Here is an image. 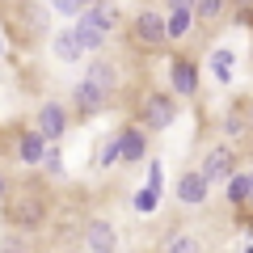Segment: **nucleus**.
<instances>
[{
  "label": "nucleus",
  "mask_w": 253,
  "mask_h": 253,
  "mask_svg": "<svg viewBox=\"0 0 253 253\" xmlns=\"http://www.w3.org/2000/svg\"><path fill=\"white\" fill-rule=\"evenodd\" d=\"M249 207H253V169H249Z\"/></svg>",
  "instance_id": "27"
},
{
  "label": "nucleus",
  "mask_w": 253,
  "mask_h": 253,
  "mask_svg": "<svg viewBox=\"0 0 253 253\" xmlns=\"http://www.w3.org/2000/svg\"><path fill=\"white\" fill-rule=\"evenodd\" d=\"M135 123L144 126L148 135H161V131H169V126L177 123V97H173V93H165V89H148L144 97H139Z\"/></svg>",
  "instance_id": "2"
},
{
  "label": "nucleus",
  "mask_w": 253,
  "mask_h": 253,
  "mask_svg": "<svg viewBox=\"0 0 253 253\" xmlns=\"http://www.w3.org/2000/svg\"><path fill=\"white\" fill-rule=\"evenodd\" d=\"M4 253H9V249H4ZM13 253H17V249H13Z\"/></svg>",
  "instance_id": "32"
},
{
  "label": "nucleus",
  "mask_w": 253,
  "mask_h": 253,
  "mask_svg": "<svg viewBox=\"0 0 253 253\" xmlns=\"http://www.w3.org/2000/svg\"><path fill=\"white\" fill-rule=\"evenodd\" d=\"M148 186H152V190H165V169H161V161H148Z\"/></svg>",
  "instance_id": "25"
},
{
  "label": "nucleus",
  "mask_w": 253,
  "mask_h": 253,
  "mask_svg": "<svg viewBox=\"0 0 253 253\" xmlns=\"http://www.w3.org/2000/svg\"><path fill=\"white\" fill-rule=\"evenodd\" d=\"M72 30H76V38H81V46H84V55H101V51H106V42H110V38L101 34V30H93V26H84L81 17L72 21Z\"/></svg>",
  "instance_id": "16"
},
{
  "label": "nucleus",
  "mask_w": 253,
  "mask_h": 253,
  "mask_svg": "<svg viewBox=\"0 0 253 253\" xmlns=\"http://www.w3.org/2000/svg\"><path fill=\"white\" fill-rule=\"evenodd\" d=\"M0 215H4V228H17V232H38L51 219V199H46L42 181H21V186H9V199L0 203Z\"/></svg>",
  "instance_id": "1"
},
{
  "label": "nucleus",
  "mask_w": 253,
  "mask_h": 253,
  "mask_svg": "<svg viewBox=\"0 0 253 253\" xmlns=\"http://www.w3.org/2000/svg\"><path fill=\"white\" fill-rule=\"evenodd\" d=\"M81 4H84V9H89V4H97V0H81Z\"/></svg>",
  "instance_id": "28"
},
{
  "label": "nucleus",
  "mask_w": 253,
  "mask_h": 253,
  "mask_svg": "<svg viewBox=\"0 0 253 253\" xmlns=\"http://www.w3.org/2000/svg\"><path fill=\"white\" fill-rule=\"evenodd\" d=\"M207 199H211V181L203 177L199 169H186L177 177V203H186V207H203Z\"/></svg>",
  "instance_id": "11"
},
{
  "label": "nucleus",
  "mask_w": 253,
  "mask_h": 253,
  "mask_svg": "<svg viewBox=\"0 0 253 253\" xmlns=\"http://www.w3.org/2000/svg\"><path fill=\"white\" fill-rule=\"evenodd\" d=\"M51 55H55L59 63H76V59H84V46H81V38H76L72 26L59 30V34L51 38Z\"/></svg>",
  "instance_id": "15"
},
{
  "label": "nucleus",
  "mask_w": 253,
  "mask_h": 253,
  "mask_svg": "<svg viewBox=\"0 0 253 253\" xmlns=\"http://www.w3.org/2000/svg\"><path fill=\"white\" fill-rule=\"evenodd\" d=\"M249 26H253V9H249Z\"/></svg>",
  "instance_id": "31"
},
{
  "label": "nucleus",
  "mask_w": 253,
  "mask_h": 253,
  "mask_svg": "<svg viewBox=\"0 0 253 253\" xmlns=\"http://www.w3.org/2000/svg\"><path fill=\"white\" fill-rule=\"evenodd\" d=\"M118 139H123V165H144L148 161V131L139 123H126V126H118Z\"/></svg>",
  "instance_id": "8"
},
{
  "label": "nucleus",
  "mask_w": 253,
  "mask_h": 253,
  "mask_svg": "<svg viewBox=\"0 0 253 253\" xmlns=\"http://www.w3.org/2000/svg\"><path fill=\"white\" fill-rule=\"evenodd\" d=\"M84 245H89L93 253H118V228L114 219H89L84 224Z\"/></svg>",
  "instance_id": "10"
},
{
  "label": "nucleus",
  "mask_w": 253,
  "mask_h": 253,
  "mask_svg": "<svg viewBox=\"0 0 253 253\" xmlns=\"http://www.w3.org/2000/svg\"><path fill=\"white\" fill-rule=\"evenodd\" d=\"M9 186H13V181H9V173H4V169H0V203H4V199H9Z\"/></svg>",
  "instance_id": "26"
},
{
  "label": "nucleus",
  "mask_w": 253,
  "mask_h": 253,
  "mask_svg": "<svg viewBox=\"0 0 253 253\" xmlns=\"http://www.w3.org/2000/svg\"><path fill=\"white\" fill-rule=\"evenodd\" d=\"M190 30H194V0H169V13H165V38H169V42H186Z\"/></svg>",
  "instance_id": "7"
},
{
  "label": "nucleus",
  "mask_w": 253,
  "mask_h": 253,
  "mask_svg": "<svg viewBox=\"0 0 253 253\" xmlns=\"http://www.w3.org/2000/svg\"><path fill=\"white\" fill-rule=\"evenodd\" d=\"M68 110H72L76 118H97L101 110H110V97H101L93 84L81 81V84H76V93H72V106H68Z\"/></svg>",
  "instance_id": "12"
},
{
  "label": "nucleus",
  "mask_w": 253,
  "mask_h": 253,
  "mask_svg": "<svg viewBox=\"0 0 253 253\" xmlns=\"http://www.w3.org/2000/svg\"><path fill=\"white\" fill-rule=\"evenodd\" d=\"M114 165H123V139H118V131L106 135L97 148V169H114Z\"/></svg>",
  "instance_id": "17"
},
{
  "label": "nucleus",
  "mask_w": 253,
  "mask_h": 253,
  "mask_svg": "<svg viewBox=\"0 0 253 253\" xmlns=\"http://www.w3.org/2000/svg\"><path fill=\"white\" fill-rule=\"evenodd\" d=\"M161 253H203V245L194 241V236H190V232H173L169 241L161 245Z\"/></svg>",
  "instance_id": "21"
},
{
  "label": "nucleus",
  "mask_w": 253,
  "mask_h": 253,
  "mask_svg": "<svg viewBox=\"0 0 253 253\" xmlns=\"http://www.w3.org/2000/svg\"><path fill=\"white\" fill-rule=\"evenodd\" d=\"M38 169L46 173V177H68V169H63V152H59V144H46V152H42V165H38Z\"/></svg>",
  "instance_id": "19"
},
{
  "label": "nucleus",
  "mask_w": 253,
  "mask_h": 253,
  "mask_svg": "<svg viewBox=\"0 0 253 253\" xmlns=\"http://www.w3.org/2000/svg\"><path fill=\"white\" fill-rule=\"evenodd\" d=\"M228 203L232 207H249V173H232L228 177Z\"/></svg>",
  "instance_id": "20"
},
{
  "label": "nucleus",
  "mask_w": 253,
  "mask_h": 253,
  "mask_svg": "<svg viewBox=\"0 0 253 253\" xmlns=\"http://www.w3.org/2000/svg\"><path fill=\"white\" fill-rule=\"evenodd\" d=\"M0 55H4V38H0Z\"/></svg>",
  "instance_id": "30"
},
{
  "label": "nucleus",
  "mask_w": 253,
  "mask_h": 253,
  "mask_svg": "<svg viewBox=\"0 0 253 253\" xmlns=\"http://www.w3.org/2000/svg\"><path fill=\"white\" fill-rule=\"evenodd\" d=\"M42 152H46V139H42V131L26 126V131L17 135V161L26 165V169H38V165H42Z\"/></svg>",
  "instance_id": "13"
},
{
  "label": "nucleus",
  "mask_w": 253,
  "mask_h": 253,
  "mask_svg": "<svg viewBox=\"0 0 253 253\" xmlns=\"http://www.w3.org/2000/svg\"><path fill=\"white\" fill-rule=\"evenodd\" d=\"M211 68H215L219 81H232V51H224V46H219V51L211 55Z\"/></svg>",
  "instance_id": "23"
},
{
  "label": "nucleus",
  "mask_w": 253,
  "mask_h": 253,
  "mask_svg": "<svg viewBox=\"0 0 253 253\" xmlns=\"http://www.w3.org/2000/svg\"><path fill=\"white\" fill-rule=\"evenodd\" d=\"M131 207H135L139 215H152V211L161 207V190H152V186H144V190H135V199H131Z\"/></svg>",
  "instance_id": "22"
},
{
  "label": "nucleus",
  "mask_w": 253,
  "mask_h": 253,
  "mask_svg": "<svg viewBox=\"0 0 253 253\" xmlns=\"http://www.w3.org/2000/svg\"><path fill=\"white\" fill-rule=\"evenodd\" d=\"M81 21H84V26H93V30H101V34L110 38L118 30V9L110 4V0H97V4H89V9L81 13Z\"/></svg>",
  "instance_id": "14"
},
{
  "label": "nucleus",
  "mask_w": 253,
  "mask_h": 253,
  "mask_svg": "<svg viewBox=\"0 0 253 253\" xmlns=\"http://www.w3.org/2000/svg\"><path fill=\"white\" fill-rule=\"evenodd\" d=\"M236 4H253V0H236Z\"/></svg>",
  "instance_id": "29"
},
{
  "label": "nucleus",
  "mask_w": 253,
  "mask_h": 253,
  "mask_svg": "<svg viewBox=\"0 0 253 253\" xmlns=\"http://www.w3.org/2000/svg\"><path fill=\"white\" fill-rule=\"evenodd\" d=\"M84 84H93L101 97L114 101V93H118V63L106 59V55H93V59L84 63Z\"/></svg>",
  "instance_id": "6"
},
{
  "label": "nucleus",
  "mask_w": 253,
  "mask_h": 253,
  "mask_svg": "<svg viewBox=\"0 0 253 253\" xmlns=\"http://www.w3.org/2000/svg\"><path fill=\"white\" fill-rule=\"evenodd\" d=\"M68 126H72V110L63 106V101H42L34 114V131H42L46 144H59L68 135Z\"/></svg>",
  "instance_id": "4"
},
{
  "label": "nucleus",
  "mask_w": 253,
  "mask_h": 253,
  "mask_svg": "<svg viewBox=\"0 0 253 253\" xmlns=\"http://www.w3.org/2000/svg\"><path fill=\"white\" fill-rule=\"evenodd\" d=\"M228 0H194V26H215L224 17Z\"/></svg>",
  "instance_id": "18"
},
{
  "label": "nucleus",
  "mask_w": 253,
  "mask_h": 253,
  "mask_svg": "<svg viewBox=\"0 0 253 253\" xmlns=\"http://www.w3.org/2000/svg\"><path fill=\"white\" fill-rule=\"evenodd\" d=\"M199 173L211 181V186H219V181H228L236 173V156H232V148H211L207 156H203V165H199Z\"/></svg>",
  "instance_id": "9"
},
{
  "label": "nucleus",
  "mask_w": 253,
  "mask_h": 253,
  "mask_svg": "<svg viewBox=\"0 0 253 253\" xmlns=\"http://www.w3.org/2000/svg\"><path fill=\"white\" fill-rule=\"evenodd\" d=\"M51 9L55 13H63V17H81V13H84V4H81V0H51Z\"/></svg>",
  "instance_id": "24"
},
{
  "label": "nucleus",
  "mask_w": 253,
  "mask_h": 253,
  "mask_svg": "<svg viewBox=\"0 0 253 253\" xmlns=\"http://www.w3.org/2000/svg\"><path fill=\"white\" fill-rule=\"evenodd\" d=\"M131 42L139 46V51H161L169 38H165V17L161 13H152V9H144V13H135L131 17Z\"/></svg>",
  "instance_id": "3"
},
{
  "label": "nucleus",
  "mask_w": 253,
  "mask_h": 253,
  "mask_svg": "<svg viewBox=\"0 0 253 253\" xmlns=\"http://www.w3.org/2000/svg\"><path fill=\"white\" fill-rule=\"evenodd\" d=\"M169 93H177L181 101L199 97V63L190 55H173L169 59Z\"/></svg>",
  "instance_id": "5"
}]
</instances>
